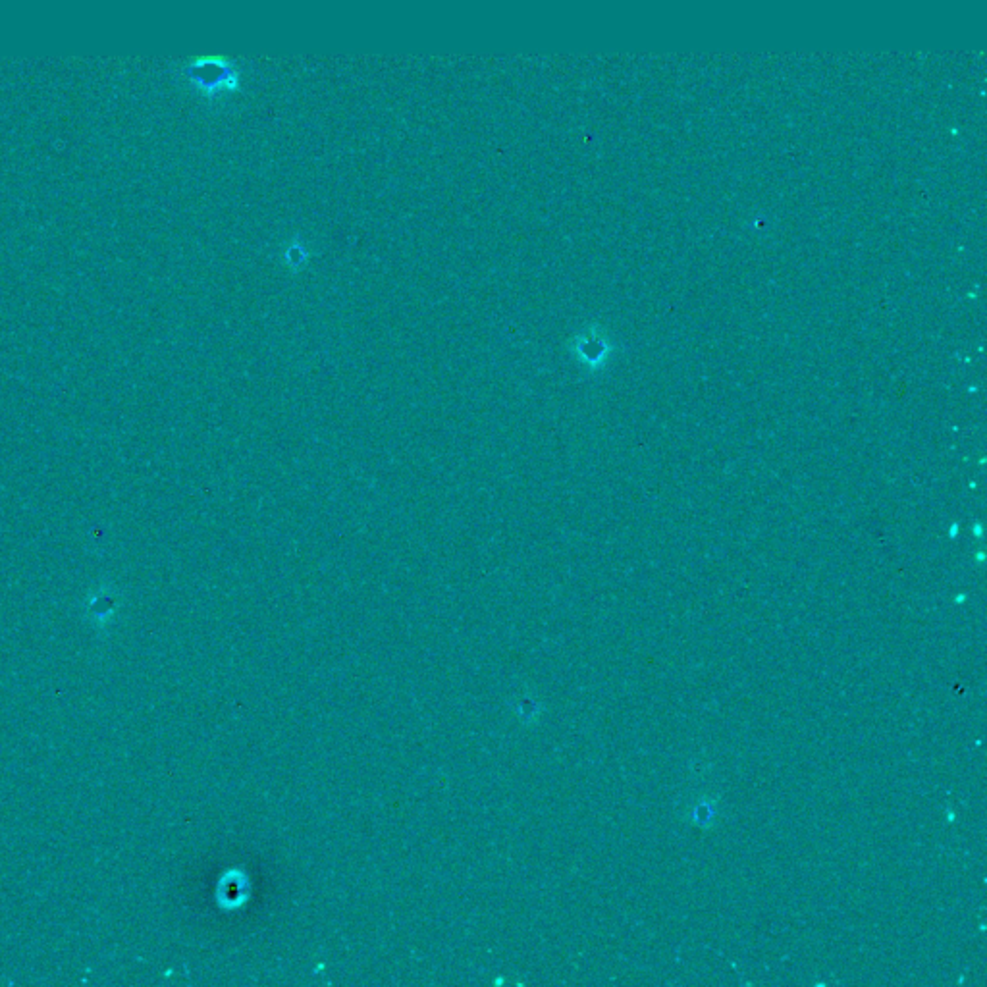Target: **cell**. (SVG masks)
Segmentation results:
<instances>
[{"instance_id":"obj_2","label":"cell","mask_w":987,"mask_h":987,"mask_svg":"<svg viewBox=\"0 0 987 987\" xmlns=\"http://www.w3.org/2000/svg\"><path fill=\"white\" fill-rule=\"evenodd\" d=\"M311 251L305 247L303 241L295 240L290 241L284 249V267L290 268V272H299L303 268L307 267V263L311 261Z\"/></svg>"},{"instance_id":"obj_1","label":"cell","mask_w":987,"mask_h":987,"mask_svg":"<svg viewBox=\"0 0 987 987\" xmlns=\"http://www.w3.org/2000/svg\"><path fill=\"white\" fill-rule=\"evenodd\" d=\"M186 74L187 80L207 99H222L226 95H234L241 85L238 66L222 56L197 58L189 64Z\"/></svg>"},{"instance_id":"obj_3","label":"cell","mask_w":987,"mask_h":987,"mask_svg":"<svg viewBox=\"0 0 987 987\" xmlns=\"http://www.w3.org/2000/svg\"><path fill=\"white\" fill-rule=\"evenodd\" d=\"M947 820H949V822H955V814H953V812H949V818H947Z\"/></svg>"}]
</instances>
